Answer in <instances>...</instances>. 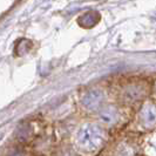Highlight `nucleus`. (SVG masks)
Masks as SVG:
<instances>
[{
	"mask_svg": "<svg viewBox=\"0 0 156 156\" xmlns=\"http://www.w3.org/2000/svg\"><path fill=\"white\" fill-rule=\"evenodd\" d=\"M103 130L96 125H85L76 134V143L82 150L93 151L103 142Z\"/></svg>",
	"mask_w": 156,
	"mask_h": 156,
	"instance_id": "nucleus-1",
	"label": "nucleus"
},
{
	"mask_svg": "<svg viewBox=\"0 0 156 156\" xmlns=\"http://www.w3.org/2000/svg\"><path fill=\"white\" fill-rule=\"evenodd\" d=\"M103 101V93L99 89H92L87 92L82 98V105L87 109H96Z\"/></svg>",
	"mask_w": 156,
	"mask_h": 156,
	"instance_id": "nucleus-2",
	"label": "nucleus"
},
{
	"mask_svg": "<svg viewBox=\"0 0 156 156\" xmlns=\"http://www.w3.org/2000/svg\"><path fill=\"white\" fill-rule=\"evenodd\" d=\"M100 120L106 125H113L119 119V113L114 107H107L100 112Z\"/></svg>",
	"mask_w": 156,
	"mask_h": 156,
	"instance_id": "nucleus-3",
	"label": "nucleus"
},
{
	"mask_svg": "<svg viewBox=\"0 0 156 156\" xmlns=\"http://www.w3.org/2000/svg\"><path fill=\"white\" fill-rule=\"evenodd\" d=\"M141 117H142V121L144 125L151 126L156 123V108L151 107V106L146 107L141 114Z\"/></svg>",
	"mask_w": 156,
	"mask_h": 156,
	"instance_id": "nucleus-5",
	"label": "nucleus"
},
{
	"mask_svg": "<svg viewBox=\"0 0 156 156\" xmlns=\"http://www.w3.org/2000/svg\"><path fill=\"white\" fill-rule=\"evenodd\" d=\"M154 147H155V148H156V141H155V142H154Z\"/></svg>",
	"mask_w": 156,
	"mask_h": 156,
	"instance_id": "nucleus-6",
	"label": "nucleus"
},
{
	"mask_svg": "<svg viewBox=\"0 0 156 156\" xmlns=\"http://www.w3.org/2000/svg\"><path fill=\"white\" fill-rule=\"evenodd\" d=\"M143 95V90L141 89V87L139 86H132L129 88H127L125 92V99L126 101L129 102H135L137 100H140Z\"/></svg>",
	"mask_w": 156,
	"mask_h": 156,
	"instance_id": "nucleus-4",
	"label": "nucleus"
}]
</instances>
